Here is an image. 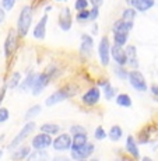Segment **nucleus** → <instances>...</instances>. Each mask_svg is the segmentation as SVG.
Returning <instances> with one entry per match:
<instances>
[{"mask_svg": "<svg viewBox=\"0 0 158 161\" xmlns=\"http://www.w3.org/2000/svg\"><path fill=\"white\" fill-rule=\"evenodd\" d=\"M31 20H32V8L30 6H25V7L21 8L20 17H18V23H17V30L20 36H25L27 32L30 30L31 25Z\"/></svg>", "mask_w": 158, "mask_h": 161, "instance_id": "f257e3e1", "label": "nucleus"}, {"mask_svg": "<svg viewBox=\"0 0 158 161\" xmlns=\"http://www.w3.org/2000/svg\"><path fill=\"white\" fill-rule=\"evenodd\" d=\"M129 81H130V84H132V87L136 88L137 91H147V83H145L144 76L140 72H137V70L130 72Z\"/></svg>", "mask_w": 158, "mask_h": 161, "instance_id": "f03ea898", "label": "nucleus"}, {"mask_svg": "<svg viewBox=\"0 0 158 161\" xmlns=\"http://www.w3.org/2000/svg\"><path fill=\"white\" fill-rule=\"evenodd\" d=\"M98 53H100V59L102 66H106L109 63V53H111V46L109 41L106 36H102V39L100 41V46H98Z\"/></svg>", "mask_w": 158, "mask_h": 161, "instance_id": "7ed1b4c3", "label": "nucleus"}, {"mask_svg": "<svg viewBox=\"0 0 158 161\" xmlns=\"http://www.w3.org/2000/svg\"><path fill=\"white\" fill-rule=\"evenodd\" d=\"M53 148L57 151H64V150H69L72 147V137H70L67 133H63V135H59L53 142Z\"/></svg>", "mask_w": 158, "mask_h": 161, "instance_id": "20e7f679", "label": "nucleus"}, {"mask_svg": "<svg viewBox=\"0 0 158 161\" xmlns=\"http://www.w3.org/2000/svg\"><path fill=\"white\" fill-rule=\"evenodd\" d=\"M52 144V139H51V135L48 133H41V135H36L35 137L32 139V147L35 150H43V148L49 147Z\"/></svg>", "mask_w": 158, "mask_h": 161, "instance_id": "39448f33", "label": "nucleus"}, {"mask_svg": "<svg viewBox=\"0 0 158 161\" xmlns=\"http://www.w3.org/2000/svg\"><path fill=\"white\" fill-rule=\"evenodd\" d=\"M35 128H36V126H35V123H34V122H28L27 125H24V128L21 129L20 133H18V135L15 136V139H14V140L10 143V147H15V146H18V144H20L21 142H23L24 139H25L27 136H28L30 133L32 132Z\"/></svg>", "mask_w": 158, "mask_h": 161, "instance_id": "423d86ee", "label": "nucleus"}, {"mask_svg": "<svg viewBox=\"0 0 158 161\" xmlns=\"http://www.w3.org/2000/svg\"><path fill=\"white\" fill-rule=\"evenodd\" d=\"M15 48H17V35H15V32L11 30V31H8L7 38H6V42H4V55L7 58L11 56L13 52L15 51Z\"/></svg>", "mask_w": 158, "mask_h": 161, "instance_id": "0eeeda50", "label": "nucleus"}, {"mask_svg": "<svg viewBox=\"0 0 158 161\" xmlns=\"http://www.w3.org/2000/svg\"><path fill=\"white\" fill-rule=\"evenodd\" d=\"M94 151V144L85 143L84 146H81L77 150H72V157L74 160H84L87 157H90Z\"/></svg>", "mask_w": 158, "mask_h": 161, "instance_id": "6e6552de", "label": "nucleus"}, {"mask_svg": "<svg viewBox=\"0 0 158 161\" xmlns=\"http://www.w3.org/2000/svg\"><path fill=\"white\" fill-rule=\"evenodd\" d=\"M111 55H112L113 60H115L119 66H125V64L128 63L126 53H125V51L122 49V46H120V45L115 44L113 46H111Z\"/></svg>", "mask_w": 158, "mask_h": 161, "instance_id": "1a4fd4ad", "label": "nucleus"}, {"mask_svg": "<svg viewBox=\"0 0 158 161\" xmlns=\"http://www.w3.org/2000/svg\"><path fill=\"white\" fill-rule=\"evenodd\" d=\"M46 84H48V77H46L45 74H35L34 83H32V86H31L34 95H39V92L42 91Z\"/></svg>", "mask_w": 158, "mask_h": 161, "instance_id": "9d476101", "label": "nucleus"}, {"mask_svg": "<svg viewBox=\"0 0 158 161\" xmlns=\"http://www.w3.org/2000/svg\"><path fill=\"white\" fill-rule=\"evenodd\" d=\"M100 95H101L100 90L97 87H92L83 95V103L85 105H90V107H91V105H95L98 103V100H100Z\"/></svg>", "mask_w": 158, "mask_h": 161, "instance_id": "9b49d317", "label": "nucleus"}, {"mask_svg": "<svg viewBox=\"0 0 158 161\" xmlns=\"http://www.w3.org/2000/svg\"><path fill=\"white\" fill-rule=\"evenodd\" d=\"M46 23H48V15H43L39 20V23L34 28V38L36 39H43L46 34Z\"/></svg>", "mask_w": 158, "mask_h": 161, "instance_id": "f8f14e48", "label": "nucleus"}, {"mask_svg": "<svg viewBox=\"0 0 158 161\" xmlns=\"http://www.w3.org/2000/svg\"><path fill=\"white\" fill-rule=\"evenodd\" d=\"M59 24H60L63 31H69L70 27H72V15H70V10L67 7H64L62 10L60 17H59Z\"/></svg>", "mask_w": 158, "mask_h": 161, "instance_id": "ddd939ff", "label": "nucleus"}, {"mask_svg": "<svg viewBox=\"0 0 158 161\" xmlns=\"http://www.w3.org/2000/svg\"><path fill=\"white\" fill-rule=\"evenodd\" d=\"M67 90H60V91H57V92H55V94H52L51 97H48L46 98V105L48 107H52V105H55V104H57V103H60V101H63V100H66L67 97H69L70 94H67Z\"/></svg>", "mask_w": 158, "mask_h": 161, "instance_id": "4468645a", "label": "nucleus"}, {"mask_svg": "<svg viewBox=\"0 0 158 161\" xmlns=\"http://www.w3.org/2000/svg\"><path fill=\"white\" fill-rule=\"evenodd\" d=\"M130 4L139 11H147L154 6V0H130Z\"/></svg>", "mask_w": 158, "mask_h": 161, "instance_id": "2eb2a0df", "label": "nucleus"}, {"mask_svg": "<svg viewBox=\"0 0 158 161\" xmlns=\"http://www.w3.org/2000/svg\"><path fill=\"white\" fill-rule=\"evenodd\" d=\"M132 27H133V23H129V21H126V20H117L115 21V24H113V32H125V34H128L130 30H132Z\"/></svg>", "mask_w": 158, "mask_h": 161, "instance_id": "dca6fc26", "label": "nucleus"}, {"mask_svg": "<svg viewBox=\"0 0 158 161\" xmlns=\"http://www.w3.org/2000/svg\"><path fill=\"white\" fill-rule=\"evenodd\" d=\"M87 143V135L85 133H77L74 135V137L72 139V150H77L81 146H84Z\"/></svg>", "mask_w": 158, "mask_h": 161, "instance_id": "f3484780", "label": "nucleus"}, {"mask_svg": "<svg viewBox=\"0 0 158 161\" xmlns=\"http://www.w3.org/2000/svg\"><path fill=\"white\" fill-rule=\"evenodd\" d=\"M125 53H126V59L133 67H137V53H136V48L134 46H128L125 49Z\"/></svg>", "mask_w": 158, "mask_h": 161, "instance_id": "a211bd4d", "label": "nucleus"}, {"mask_svg": "<svg viewBox=\"0 0 158 161\" xmlns=\"http://www.w3.org/2000/svg\"><path fill=\"white\" fill-rule=\"evenodd\" d=\"M126 148H128V151L130 154H132L133 157H136V158H139L140 157V154H139V148H137V144H136L134 139H133V136H128V142H126Z\"/></svg>", "mask_w": 158, "mask_h": 161, "instance_id": "6ab92c4d", "label": "nucleus"}, {"mask_svg": "<svg viewBox=\"0 0 158 161\" xmlns=\"http://www.w3.org/2000/svg\"><path fill=\"white\" fill-rule=\"evenodd\" d=\"M92 44H94V41H92V38L90 35H83L81 38V52L85 55L91 53V49H92Z\"/></svg>", "mask_w": 158, "mask_h": 161, "instance_id": "aec40b11", "label": "nucleus"}, {"mask_svg": "<svg viewBox=\"0 0 158 161\" xmlns=\"http://www.w3.org/2000/svg\"><path fill=\"white\" fill-rule=\"evenodd\" d=\"M116 104L119 105V107L129 108V107H132V100H130V97L128 94H120L119 97L116 98Z\"/></svg>", "mask_w": 158, "mask_h": 161, "instance_id": "412c9836", "label": "nucleus"}, {"mask_svg": "<svg viewBox=\"0 0 158 161\" xmlns=\"http://www.w3.org/2000/svg\"><path fill=\"white\" fill-rule=\"evenodd\" d=\"M59 126L57 125H53V123H45V125L41 126V132L43 133H48V135H56L59 132Z\"/></svg>", "mask_w": 158, "mask_h": 161, "instance_id": "4be33fe9", "label": "nucleus"}, {"mask_svg": "<svg viewBox=\"0 0 158 161\" xmlns=\"http://www.w3.org/2000/svg\"><path fill=\"white\" fill-rule=\"evenodd\" d=\"M20 80H21V74L18 73V72H14L13 76H11L10 80H8L7 87H8V88H15L18 84H20Z\"/></svg>", "mask_w": 158, "mask_h": 161, "instance_id": "5701e85b", "label": "nucleus"}, {"mask_svg": "<svg viewBox=\"0 0 158 161\" xmlns=\"http://www.w3.org/2000/svg\"><path fill=\"white\" fill-rule=\"evenodd\" d=\"M109 137L112 139V140H119L120 137H122V129L119 128V126H112L109 130Z\"/></svg>", "mask_w": 158, "mask_h": 161, "instance_id": "b1692460", "label": "nucleus"}, {"mask_svg": "<svg viewBox=\"0 0 158 161\" xmlns=\"http://www.w3.org/2000/svg\"><path fill=\"white\" fill-rule=\"evenodd\" d=\"M122 18L126 21H129V23H133V20L136 18V10L134 8H126L122 14Z\"/></svg>", "mask_w": 158, "mask_h": 161, "instance_id": "393cba45", "label": "nucleus"}, {"mask_svg": "<svg viewBox=\"0 0 158 161\" xmlns=\"http://www.w3.org/2000/svg\"><path fill=\"white\" fill-rule=\"evenodd\" d=\"M126 42H128V34L125 32H115V44L116 45H126Z\"/></svg>", "mask_w": 158, "mask_h": 161, "instance_id": "a878e982", "label": "nucleus"}, {"mask_svg": "<svg viewBox=\"0 0 158 161\" xmlns=\"http://www.w3.org/2000/svg\"><path fill=\"white\" fill-rule=\"evenodd\" d=\"M30 154V147H21L13 154V158H25Z\"/></svg>", "mask_w": 158, "mask_h": 161, "instance_id": "bb28decb", "label": "nucleus"}, {"mask_svg": "<svg viewBox=\"0 0 158 161\" xmlns=\"http://www.w3.org/2000/svg\"><path fill=\"white\" fill-rule=\"evenodd\" d=\"M39 112H41V107H39V105H35V107L30 108V109L27 111V114H25V119H31V118H34V116L38 115Z\"/></svg>", "mask_w": 158, "mask_h": 161, "instance_id": "cd10ccee", "label": "nucleus"}, {"mask_svg": "<svg viewBox=\"0 0 158 161\" xmlns=\"http://www.w3.org/2000/svg\"><path fill=\"white\" fill-rule=\"evenodd\" d=\"M105 88H104V94H105V97L108 98V100H111V98L113 97V92H115V88L112 87L111 84H108V83H105Z\"/></svg>", "mask_w": 158, "mask_h": 161, "instance_id": "c85d7f7f", "label": "nucleus"}, {"mask_svg": "<svg viewBox=\"0 0 158 161\" xmlns=\"http://www.w3.org/2000/svg\"><path fill=\"white\" fill-rule=\"evenodd\" d=\"M34 79H35V74H28V77L25 79V81H24V84H23V90H28L31 86H32V83H34Z\"/></svg>", "mask_w": 158, "mask_h": 161, "instance_id": "c756f323", "label": "nucleus"}, {"mask_svg": "<svg viewBox=\"0 0 158 161\" xmlns=\"http://www.w3.org/2000/svg\"><path fill=\"white\" fill-rule=\"evenodd\" d=\"M105 137H106V132L104 130V128L95 129V139H97V140H104Z\"/></svg>", "mask_w": 158, "mask_h": 161, "instance_id": "7c9ffc66", "label": "nucleus"}, {"mask_svg": "<svg viewBox=\"0 0 158 161\" xmlns=\"http://www.w3.org/2000/svg\"><path fill=\"white\" fill-rule=\"evenodd\" d=\"M15 4V0H2V7L4 10H11Z\"/></svg>", "mask_w": 158, "mask_h": 161, "instance_id": "2f4dec72", "label": "nucleus"}, {"mask_svg": "<svg viewBox=\"0 0 158 161\" xmlns=\"http://www.w3.org/2000/svg\"><path fill=\"white\" fill-rule=\"evenodd\" d=\"M88 7V0H76V8L77 10H85Z\"/></svg>", "mask_w": 158, "mask_h": 161, "instance_id": "473e14b6", "label": "nucleus"}, {"mask_svg": "<svg viewBox=\"0 0 158 161\" xmlns=\"http://www.w3.org/2000/svg\"><path fill=\"white\" fill-rule=\"evenodd\" d=\"M98 14H100V7H95V6H92L91 11H90V18H88V20H91V21L97 20Z\"/></svg>", "mask_w": 158, "mask_h": 161, "instance_id": "72a5a7b5", "label": "nucleus"}, {"mask_svg": "<svg viewBox=\"0 0 158 161\" xmlns=\"http://www.w3.org/2000/svg\"><path fill=\"white\" fill-rule=\"evenodd\" d=\"M88 18H90V11L80 10L79 14H77V20L79 21H84V20H88Z\"/></svg>", "mask_w": 158, "mask_h": 161, "instance_id": "f704fd0d", "label": "nucleus"}, {"mask_svg": "<svg viewBox=\"0 0 158 161\" xmlns=\"http://www.w3.org/2000/svg\"><path fill=\"white\" fill-rule=\"evenodd\" d=\"M8 119V109L7 108H0V122H6Z\"/></svg>", "mask_w": 158, "mask_h": 161, "instance_id": "c9c22d12", "label": "nucleus"}, {"mask_svg": "<svg viewBox=\"0 0 158 161\" xmlns=\"http://www.w3.org/2000/svg\"><path fill=\"white\" fill-rule=\"evenodd\" d=\"M72 132L74 133V135H77V133H85L84 128L83 126H74V128L72 129Z\"/></svg>", "mask_w": 158, "mask_h": 161, "instance_id": "e433bc0d", "label": "nucleus"}, {"mask_svg": "<svg viewBox=\"0 0 158 161\" xmlns=\"http://www.w3.org/2000/svg\"><path fill=\"white\" fill-rule=\"evenodd\" d=\"M90 2H91V4H92V6H95V7H100L104 0H90Z\"/></svg>", "mask_w": 158, "mask_h": 161, "instance_id": "4c0bfd02", "label": "nucleus"}, {"mask_svg": "<svg viewBox=\"0 0 158 161\" xmlns=\"http://www.w3.org/2000/svg\"><path fill=\"white\" fill-rule=\"evenodd\" d=\"M116 74L120 77V79H126V77H128V76H126V73H123V70H120V69L116 70Z\"/></svg>", "mask_w": 158, "mask_h": 161, "instance_id": "58836bf2", "label": "nucleus"}, {"mask_svg": "<svg viewBox=\"0 0 158 161\" xmlns=\"http://www.w3.org/2000/svg\"><path fill=\"white\" fill-rule=\"evenodd\" d=\"M4 10H3L2 7H0V23H3V21H4Z\"/></svg>", "mask_w": 158, "mask_h": 161, "instance_id": "ea45409f", "label": "nucleus"}, {"mask_svg": "<svg viewBox=\"0 0 158 161\" xmlns=\"http://www.w3.org/2000/svg\"><path fill=\"white\" fill-rule=\"evenodd\" d=\"M151 91H153V94H155L158 97V86H153V87H151Z\"/></svg>", "mask_w": 158, "mask_h": 161, "instance_id": "a19ab883", "label": "nucleus"}, {"mask_svg": "<svg viewBox=\"0 0 158 161\" xmlns=\"http://www.w3.org/2000/svg\"><path fill=\"white\" fill-rule=\"evenodd\" d=\"M2 154H3V153H2V151H0V157H2Z\"/></svg>", "mask_w": 158, "mask_h": 161, "instance_id": "79ce46f5", "label": "nucleus"}, {"mask_svg": "<svg viewBox=\"0 0 158 161\" xmlns=\"http://www.w3.org/2000/svg\"><path fill=\"white\" fill-rule=\"evenodd\" d=\"M57 2H60V0H57Z\"/></svg>", "mask_w": 158, "mask_h": 161, "instance_id": "37998d69", "label": "nucleus"}]
</instances>
